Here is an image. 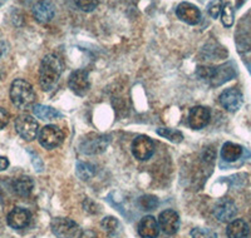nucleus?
<instances>
[{"label": "nucleus", "instance_id": "20e7f679", "mask_svg": "<svg viewBox=\"0 0 251 238\" xmlns=\"http://www.w3.org/2000/svg\"><path fill=\"white\" fill-rule=\"evenodd\" d=\"M15 131L20 137L28 142L35 139L38 136V131H39V124L31 116L28 114H22V116L17 117L15 119Z\"/></svg>", "mask_w": 251, "mask_h": 238}, {"label": "nucleus", "instance_id": "aec40b11", "mask_svg": "<svg viewBox=\"0 0 251 238\" xmlns=\"http://www.w3.org/2000/svg\"><path fill=\"white\" fill-rule=\"evenodd\" d=\"M33 187H34V183L29 177H20L13 182L14 192L20 197H28L33 190Z\"/></svg>", "mask_w": 251, "mask_h": 238}, {"label": "nucleus", "instance_id": "423d86ee", "mask_svg": "<svg viewBox=\"0 0 251 238\" xmlns=\"http://www.w3.org/2000/svg\"><path fill=\"white\" fill-rule=\"evenodd\" d=\"M51 231L57 238H75L79 232V228L73 219L57 217L51 221Z\"/></svg>", "mask_w": 251, "mask_h": 238}, {"label": "nucleus", "instance_id": "4468645a", "mask_svg": "<svg viewBox=\"0 0 251 238\" xmlns=\"http://www.w3.org/2000/svg\"><path fill=\"white\" fill-rule=\"evenodd\" d=\"M176 15L180 18L182 22L190 24V25H196L201 19V13L197 6L191 3H181L176 9Z\"/></svg>", "mask_w": 251, "mask_h": 238}, {"label": "nucleus", "instance_id": "4be33fe9", "mask_svg": "<svg viewBox=\"0 0 251 238\" xmlns=\"http://www.w3.org/2000/svg\"><path fill=\"white\" fill-rule=\"evenodd\" d=\"M157 134L163 138L169 139L170 142L180 143L183 141V134L177 129H170V128H158L157 129Z\"/></svg>", "mask_w": 251, "mask_h": 238}, {"label": "nucleus", "instance_id": "6ab92c4d", "mask_svg": "<svg viewBox=\"0 0 251 238\" xmlns=\"http://www.w3.org/2000/svg\"><path fill=\"white\" fill-rule=\"evenodd\" d=\"M243 147L239 144H235V143L227 142L223 145V149H221V156L223 159L226 162H235L243 156Z\"/></svg>", "mask_w": 251, "mask_h": 238}, {"label": "nucleus", "instance_id": "6e6552de", "mask_svg": "<svg viewBox=\"0 0 251 238\" xmlns=\"http://www.w3.org/2000/svg\"><path fill=\"white\" fill-rule=\"evenodd\" d=\"M69 88L75 92L77 95H84L91 88V82H89L88 71L84 69H78L71 74L68 80Z\"/></svg>", "mask_w": 251, "mask_h": 238}, {"label": "nucleus", "instance_id": "a211bd4d", "mask_svg": "<svg viewBox=\"0 0 251 238\" xmlns=\"http://www.w3.org/2000/svg\"><path fill=\"white\" fill-rule=\"evenodd\" d=\"M249 233V226L244 219H234L228 223L226 230L228 238H248Z\"/></svg>", "mask_w": 251, "mask_h": 238}, {"label": "nucleus", "instance_id": "bb28decb", "mask_svg": "<svg viewBox=\"0 0 251 238\" xmlns=\"http://www.w3.org/2000/svg\"><path fill=\"white\" fill-rule=\"evenodd\" d=\"M221 12H223V1L221 0H211L210 4L207 5L208 15L214 18V19H216Z\"/></svg>", "mask_w": 251, "mask_h": 238}, {"label": "nucleus", "instance_id": "0eeeda50", "mask_svg": "<svg viewBox=\"0 0 251 238\" xmlns=\"http://www.w3.org/2000/svg\"><path fill=\"white\" fill-rule=\"evenodd\" d=\"M109 143V137L92 134L80 142V152L86 154H97L104 152Z\"/></svg>", "mask_w": 251, "mask_h": 238}, {"label": "nucleus", "instance_id": "9d476101", "mask_svg": "<svg viewBox=\"0 0 251 238\" xmlns=\"http://www.w3.org/2000/svg\"><path fill=\"white\" fill-rule=\"evenodd\" d=\"M220 103L228 112L239 111L244 103L243 93L236 88H228L220 95Z\"/></svg>", "mask_w": 251, "mask_h": 238}, {"label": "nucleus", "instance_id": "2eb2a0df", "mask_svg": "<svg viewBox=\"0 0 251 238\" xmlns=\"http://www.w3.org/2000/svg\"><path fill=\"white\" fill-rule=\"evenodd\" d=\"M33 15L38 23H49L54 18V5L50 0H40L33 6Z\"/></svg>", "mask_w": 251, "mask_h": 238}, {"label": "nucleus", "instance_id": "39448f33", "mask_svg": "<svg viewBox=\"0 0 251 238\" xmlns=\"http://www.w3.org/2000/svg\"><path fill=\"white\" fill-rule=\"evenodd\" d=\"M38 138H39V143L42 147H44L46 149H54L63 143L64 134L57 125L48 124L40 129Z\"/></svg>", "mask_w": 251, "mask_h": 238}, {"label": "nucleus", "instance_id": "5701e85b", "mask_svg": "<svg viewBox=\"0 0 251 238\" xmlns=\"http://www.w3.org/2000/svg\"><path fill=\"white\" fill-rule=\"evenodd\" d=\"M221 20L223 24L226 28H230L234 24L235 15H234V9H232L231 4L227 3L223 6V12H221Z\"/></svg>", "mask_w": 251, "mask_h": 238}, {"label": "nucleus", "instance_id": "f257e3e1", "mask_svg": "<svg viewBox=\"0 0 251 238\" xmlns=\"http://www.w3.org/2000/svg\"><path fill=\"white\" fill-rule=\"evenodd\" d=\"M63 71L62 60L55 54H48L40 63L39 83L42 89L46 92L51 91L57 85Z\"/></svg>", "mask_w": 251, "mask_h": 238}, {"label": "nucleus", "instance_id": "c85d7f7f", "mask_svg": "<svg viewBox=\"0 0 251 238\" xmlns=\"http://www.w3.org/2000/svg\"><path fill=\"white\" fill-rule=\"evenodd\" d=\"M118 224L120 223H118L117 218H114V217H106V218L102 221V227L108 233H111V232H113V231L117 230Z\"/></svg>", "mask_w": 251, "mask_h": 238}, {"label": "nucleus", "instance_id": "cd10ccee", "mask_svg": "<svg viewBox=\"0 0 251 238\" xmlns=\"http://www.w3.org/2000/svg\"><path fill=\"white\" fill-rule=\"evenodd\" d=\"M192 238H217V235L214 231L208 228H195L191 231Z\"/></svg>", "mask_w": 251, "mask_h": 238}, {"label": "nucleus", "instance_id": "a878e982", "mask_svg": "<svg viewBox=\"0 0 251 238\" xmlns=\"http://www.w3.org/2000/svg\"><path fill=\"white\" fill-rule=\"evenodd\" d=\"M75 3L83 12H92L97 8L100 0H75Z\"/></svg>", "mask_w": 251, "mask_h": 238}, {"label": "nucleus", "instance_id": "ddd939ff", "mask_svg": "<svg viewBox=\"0 0 251 238\" xmlns=\"http://www.w3.org/2000/svg\"><path fill=\"white\" fill-rule=\"evenodd\" d=\"M210 118H211L210 109L206 107L197 105V107H194L190 111V114H188V123H190V127L192 129H202L203 127H206L208 124Z\"/></svg>", "mask_w": 251, "mask_h": 238}, {"label": "nucleus", "instance_id": "412c9836", "mask_svg": "<svg viewBox=\"0 0 251 238\" xmlns=\"http://www.w3.org/2000/svg\"><path fill=\"white\" fill-rule=\"evenodd\" d=\"M33 113H34L39 119H43V120H51V119L62 117V113L58 112L57 109L43 104L34 105V107H33Z\"/></svg>", "mask_w": 251, "mask_h": 238}, {"label": "nucleus", "instance_id": "dca6fc26", "mask_svg": "<svg viewBox=\"0 0 251 238\" xmlns=\"http://www.w3.org/2000/svg\"><path fill=\"white\" fill-rule=\"evenodd\" d=\"M160 224L153 215H146L138 223V233L142 238H157L160 235Z\"/></svg>", "mask_w": 251, "mask_h": 238}, {"label": "nucleus", "instance_id": "f03ea898", "mask_svg": "<svg viewBox=\"0 0 251 238\" xmlns=\"http://www.w3.org/2000/svg\"><path fill=\"white\" fill-rule=\"evenodd\" d=\"M13 104L22 111L33 107L35 102V92L33 85L24 79H15L10 85L9 92Z\"/></svg>", "mask_w": 251, "mask_h": 238}, {"label": "nucleus", "instance_id": "9b49d317", "mask_svg": "<svg viewBox=\"0 0 251 238\" xmlns=\"http://www.w3.org/2000/svg\"><path fill=\"white\" fill-rule=\"evenodd\" d=\"M158 224L166 235L174 236L180 228V217L174 210H166L158 217Z\"/></svg>", "mask_w": 251, "mask_h": 238}, {"label": "nucleus", "instance_id": "7c9ffc66", "mask_svg": "<svg viewBox=\"0 0 251 238\" xmlns=\"http://www.w3.org/2000/svg\"><path fill=\"white\" fill-rule=\"evenodd\" d=\"M9 167V161L5 157H0V172L5 170Z\"/></svg>", "mask_w": 251, "mask_h": 238}, {"label": "nucleus", "instance_id": "7ed1b4c3", "mask_svg": "<svg viewBox=\"0 0 251 238\" xmlns=\"http://www.w3.org/2000/svg\"><path fill=\"white\" fill-rule=\"evenodd\" d=\"M199 75L203 79H207L211 82V84L220 85L224 82L231 79L235 77V71L228 66L219 67V68H207V67H199L197 71Z\"/></svg>", "mask_w": 251, "mask_h": 238}, {"label": "nucleus", "instance_id": "f8f14e48", "mask_svg": "<svg viewBox=\"0 0 251 238\" xmlns=\"http://www.w3.org/2000/svg\"><path fill=\"white\" fill-rule=\"evenodd\" d=\"M237 213L236 204L228 198L220 199L214 207V215L220 222H230Z\"/></svg>", "mask_w": 251, "mask_h": 238}, {"label": "nucleus", "instance_id": "f3484780", "mask_svg": "<svg viewBox=\"0 0 251 238\" xmlns=\"http://www.w3.org/2000/svg\"><path fill=\"white\" fill-rule=\"evenodd\" d=\"M6 222L14 230H23L30 223V213L25 208L17 207L9 213Z\"/></svg>", "mask_w": 251, "mask_h": 238}, {"label": "nucleus", "instance_id": "1a4fd4ad", "mask_svg": "<svg viewBox=\"0 0 251 238\" xmlns=\"http://www.w3.org/2000/svg\"><path fill=\"white\" fill-rule=\"evenodd\" d=\"M153 142L147 136H138L132 143V153L138 161H147L153 154Z\"/></svg>", "mask_w": 251, "mask_h": 238}, {"label": "nucleus", "instance_id": "393cba45", "mask_svg": "<svg viewBox=\"0 0 251 238\" xmlns=\"http://www.w3.org/2000/svg\"><path fill=\"white\" fill-rule=\"evenodd\" d=\"M138 203H140V206L145 211H151L158 206V201H157L156 197H153V196L141 197V198L138 199Z\"/></svg>", "mask_w": 251, "mask_h": 238}, {"label": "nucleus", "instance_id": "c756f323", "mask_svg": "<svg viewBox=\"0 0 251 238\" xmlns=\"http://www.w3.org/2000/svg\"><path fill=\"white\" fill-rule=\"evenodd\" d=\"M9 119H10V116H9L8 112L4 108H0V129H3L8 125Z\"/></svg>", "mask_w": 251, "mask_h": 238}, {"label": "nucleus", "instance_id": "b1692460", "mask_svg": "<svg viewBox=\"0 0 251 238\" xmlns=\"http://www.w3.org/2000/svg\"><path fill=\"white\" fill-rule=\"evenodd\" d=\"M94 166L89 165V163H78L77 166V174L84 181H88L89 178L94 176Z\"/></svg>", "mask_w": 251, "mask_h": 238}]
</instances>
